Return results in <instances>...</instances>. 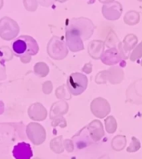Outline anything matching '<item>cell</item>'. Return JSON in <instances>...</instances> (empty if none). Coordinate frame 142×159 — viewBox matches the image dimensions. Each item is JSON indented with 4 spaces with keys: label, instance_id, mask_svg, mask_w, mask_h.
Instances as JSON below:
<instances>
[{
    "label": "cell",
    "instance_id": "3",
    "mask_svg": "<svg viewBox=\"0 0 142 159\" xmlns=\"http://www.w3.org/2000/svg\"><path fill=\"white\" fill-rule=\"evenodd\" d=\"M12 153L15 159H31L33 155L31 145L25 142H21L15 145Z\"/></svg>",
    "mask_w": 142,
    "mask_h": 159
},
{
    "label": "cell",
    "instance_id": "1",
    "mask_svg": "<svg viewBox=\"0 0 142 159\" xmlns=\"http://www.w3.org/2000/svg\"><path fill=\"white\" fill-rule=\"evenodd\" d=\"M12 49L16 57L25 58L37 54L39 47L33 37L20 36L12 42Z\"/></svg>",
    "mask_w": 142,
    "mask_h": 159
},
{
    "label": "cell",
    "instance_id": "2",
    "mask_svg": "<svg viewBox=\"0 0 142 159\" xmlns=\"http://www.w3.org/2000/svg\"><path fill=\"white\" fill-rule=\"evenodd\" d=\"M68 89L72 94L77 95L84 91L87 85V78L81 73H73L67 80Z\"/></svg>",
    "mask_w": 142,
    "mask_h": 159
}]
</instances>
